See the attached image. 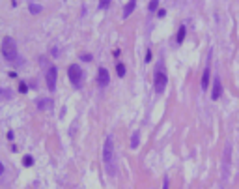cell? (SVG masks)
<instances>
[{
  "mask_svg": "<svg viewBox=\"0 0 239 189\" xmlns=\"http://www.w3.org/2000/svg\"><path fill=\"white\" fill-rule=\"evenodd\" d=\"M140 144V131H135L131 135V148L133 150H136V146Z\"/></svg>",
  "mask_w": 239,
  "mask_h": 189,
  "instance_id": "8fae6325",
  "label": "cell"
},
{
  "mask_svg": "<svg viewBox=\"0 0 239 189\" xmlns=\"http://www.w3.org/2000/svg\"><path fill=\"white\" fill-rule=\"evenodd\" d=\"M164 15H166L164 10H159V11H157V17H164Z\"/></svg>",
  "mask_w": 239,
  "mask_h": 189,
  "instance_id": "603a6c76",
  "label": "cell"
},
{
  "mask_svg": "<svg viewBox=\"0 0 239 189\" xmlns=\"http://www.w3.org/2000/svg\"><path fill=\"white\" fill-rule=\"evenodd\" d=\"M2 174H4V165L0 163V176H2Z\"/></svg>",
  "mask_w": 239,
  "mask_h": 189,
  "instance_id": "d4e9b609",
  "label": "cell"
},
{
  "mask_svg": "<svg viewBox=\"0 0 239 189\" xmlns=\"http://www.w3.org/2000/svg\"><path fill=\"white\" fill-rule=\"evenodd\" d=\"M185 36H187V28H185V26H181V28L178 30V36H176V41H178V43L181 45V43H183V39H185Z\"/></svg>",
  "mask_w": 239,
  "mask_h": 189,
  "instance_id": "7c38bea8",
  "label": "cell"
},
{
  "mask_svg": "<svg viewBox=\"0 0 239 189\" xmlns=\"http://www.w3.org/2000/svg\"><path fill=\"white\" fill-rule=\"evenodd\" d=\"M103 165L108 176H116L118 172V159H116V150H114V139L112 135H108L105 139L103 144Z\"/></svg>",
  "mask_w": 239,
  "mask_h": 189,
  "instance_id": "6da1fadb",
  "label": "cell"
},
{
  "mask_svg": "<svg viewBox=\"0 0 239 189\" xmlns=\"http://www.w3.org/2000/svg\"><path fill=\"white\" fill-rule=\"evenodd\" d=\"M56 79H58V69H56V66H51V67L47 69V73H45L47 88L51 90V92H54V90H56Z\"/></svg>",
  "mask_w": 239,
  "mask_h": 189,
  "instance_id": "5b68a950",
  "label": "cell"
},
{
  "mask_svg": "<svg viewBox=\"0 0 239 189\" xmlns=\"http://www.w3.org/2000/svg\"><path fill=\"white\" fill-rule=\"evenodd\" d=\"M168 84V77H166V69H164V62H159L153 71V86H155L157 94H163Z\"/></svg>",
  "mask_w": 239,
  "mask_h": 189,
  "instance_id": "3957f363",
  "label": "cell"
},
{
  "mask_svg": "<svg viewBox=\"0 0 239 189\" xmlns=\"http://www.w3.org/2000/svg\"><path fill=\"white\" fill-rule=\"evenodd\" d=\"M10 97H11V92H10V90L0 88V99H10Z\"/></svg>",
  "mask_w": 239,
  "mask_h": 189,
  "instance_id": "e0dca14e",
  "label": "cell"
},
{
  "mask_svg": "<svg viewBox=\"0 0 239 189\" xmlns=\"http://www.w3.org/2000/svg\"><path fill=\"white\" fill-rule=\"evenodd\" d=\"M28 10H30L32 15H38V13L41 11V6H39L38 2H30V4H28Z\"/></svg>",
  "mask_w": 239,
  "mask_h": 189,
  "instance_id": "4fadbf2b",
  "label": "cell"
},
{
  "mask_svg": "<svg viewBox=\"0 0 239 189\" xmlns=\"http://www.w3.org/2000/svg\"><path fill=\"white\" fill-rule=\"evenodd\" d=\"M116 73H118V77H125V66L122 64V62L116 64Z\"/></svg>",
  "mask_w": 239,
  "mask_h": 189,
  "instance_id": "9a60e30c",
  "label": "cell"
},
{
  "mask_svg": "<svg viewBox=\"0 0 239 189\" xmlns=\"http://www.w3.org/2000/svg\"><path fill=\"white\" fill-rule=\"evenodd\" d=\"M82 60L84 62H90V60H92V54H82Z\"/></svg>",
  "mask_w": 239,
  "mask_h": 189,
  "instance_id": "7402d4cb",
  "label": "cell"
},
{
  "mask_svg": "<svg viewBox=\"0 0 239 189\" xmlns=\"http://www.w3.org/2000/svg\"><path fill=\"white\" fill-rule=\"evenodd\" d=\"M230 156H232V148H230V144H228V146H226V150H224V170H222L224 178L228 176V167H230Z\"/></svg>",
  "mask_w": 239,
  "mask_h": 189,
  "instance_id": "9c48e42d",
  "label": "cell"
},
{
  "mask_svg": "<svg viewBox=\"0 0 239 189\" xmlns=\"http://www.w3.org/2000/svg\"><path fill=\"white\" fill-rule=\"evenodd\" d=\"M110 82V75L105 67H99V71H97V84H99L101 88H107Z\"/></svg>",
  "mask_w": 239,
  "mask_h": 189,
  "instance_id": "52a82bcc",
  "label": "cell"
},
{
  "mask_svg": "<svg viewBox=\"0 0 239 189\" xmlns=\"http://www.w3.org/2000/svg\"><path fill=\"white\" fill-rule=\"evenodd\" d=\"M108 6H110L108 0H103V2H99V10H108Z\"/></svg>",
  "mask_w": 239,
  "mask_h": 189,
  "instance_id": "ffe728a7",
  "label": "cell"
},
{
  "mask_svg": "<svg viewBox=\"0 0 239 189\" xmlns=\"http://www.w3.org/2000/svg\"><path fill=\"white\" fill-rule=\"evenodd\" d=\"M157 8H159V2H157V0H153V2H150V4H148V10H150L151 13L155 11Z\"/></svg>",
  "mask_w": 239,
  "mask_h": 189,
  "instance_id": "ac0fdd59",
  "label": "cell"
},
{
  "mask_svg": "<svg viewBox=\"0 0 239 189\" xmlns=\"http://www.w3.org/2000/svg\"><path fill=\"white\" fill-rule=\"evenodd\" d=\"M209 79H211V67H209V64H207L206 69H204V73H202V90H207Z\"/></svg>",
  "mask_w": 239,
  "mask_h": 189,
  "instance_id": "ba28073f",
  "label": "cell"
},
{
  "mask_svg": "<svg viewBox=\"0 0 239 189\" xmlns=\"http://www.w3.org/2000/svg\"><path fill=\"white\" fill-rule=\"evenodd\" d=\"M163 189H168V178L163 180Z\"/></svg>",
  "mask_w": 239,
  "mask_h": 189,
  "instance_id": "cb8c5ba5",
  "label": "cell"
},
{
  "mask_svg": "<svg viewBox=\"0 0 239 189\" xmlns=\"http://www.w3.org/2000/svg\"><path fill=\"white\" fill-rule=\"evenodd\" d=\"M222 96V82H221V77H213V88H211V99L217 101L219 97Z\"/></svg>",
  "mask_w": 239,
  "mask_h": 189,
  "instance_id": "8992f818",
  "label": "cell"
},
{
  "mask_svg": "<svg viewBox=\"0 0 239 189\" xmlns=\"http://www.w3.org/2000/svg\"><path fill=\"white\" fill-rule=\"evenodd\" d=\"M2 54H4V58L8 60V62H13V64H23V62L19 60V51H17L15 39L10 38V36H6L2 39Z\"/></svg>",
  "mask_w": 239,
  "mask_h": 189,
  "instance_id": "7a4b0ae2",
  "label": "cell"
},
{
  "mask_svg": "<svg viewBox=\"0 0 239 189\" xmlns=\"http://www.w3.org/2000/svg\"><path fill=\"white\" fill-rule=\"evenodd\" d=\"M67 77H69V81H71V84L75 88H80L82 86V81H84V71H82V67L79 64H71L67 67Z\"/></svg>",
  "mask_w": 239,
  "mask_h": 189,
  "instance_id": "277c9868",
  "label": "cell"
},
{
  "mask_svg": "<svg viewBox=\"0 0 239 189\" xmlns=\"http://www.w3.org/2000/svg\"><path fill=\"white\" fill-rule=\"evenodd\" d=\"M151 58H153V54H151V49H148V51H146V62H151Z\"/></svg>",
  "mask_w": 239,
  "mask_h": 189,
  "instance_id": "44dd1931",
  "label": "cell"
},
{
  "mask_svg": "<svg viewBox=\"0 0 239 189\" xmlns=\"http://www.w3.org/2000/svg\"><path fill=\"white\" fill-rule=\"evenodd\" d=\"M51 103H52L51 99H39V101H38V109H39V110H45V109L51 107Z\"/></svg>",
  "mask_w": 239,
  "mask_h": 189,
  "instance_id": "5bb4252c",
  "label": "cell"
},
{
  "mask_svg": "<svg viewBox=\"0 0 239 189\" xmlns=\"http://www.w3.org/2000/svg\"><path fill=\"white\" fill-rule=\"evenodd\" d=\"M23 165H24V167H32V165H34V157H32V156H24V157H23Z\"/></svg>",
  "mask_w": 239,
  "mask_h": 189,
  "instance_id": "2e32d148",
  "label": "cell"
},
{
  "mask_svg": "<svg viewBox=\"0 0 239 189\" xmlns=\"http://www.w3.org/2000/svg\"><path fill=\"white\" fill-rule=\"evenodd\" d=\"M135 8H136V2H135V0H129V2L125 4V8H123V19H127L131 13L135 11Z\"/></svg>",
  "mask_w": 239,
  "mask_h": 189,
  "instance_id": "30bf717a",
  "label": "cell"
},
{
  "mask_svg": "<svg viewBox=\"0 0 239 189\" xmlns=\"http://www.w3.org/2000/svg\"><path fill=\"white\" fill-rule=\"evenodd\" d=\"M19 92H21V94H26V92H28L26 82H21V84H19Z\"/></svg>",
  "mask_w": 239,
  "mask_h": 189,
  "instance_id": "d6986e66",
  "label": "cell"
}]
</instances>
